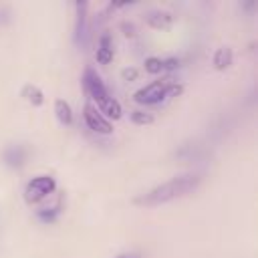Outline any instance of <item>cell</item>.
<instances>
[{"label":"cell","mask_w":258,"mask_h":258,"mask_svg":"<svg viewBox=\"0 0 258 258\" xmlns=\"http://www.w3.org/2000/svg\"><path fill=\"white\" fill-rule=\"evenodd\" d=\"M97 111L109 121V119H121L123 115V109H121V103L117 99H113L111 95L105 97L101 103H97Z\"/></svg>","instance_id":"obj_6"},{"label":"cell","mask_w":258,"mask_h":258,"mask_svg":"<svg viewBox=\"0 0 258 258\" xmlns=\"http://www.w3.org/2000/svg\"><path fill=\"white\" fill-rule=\"evenodd\" d=\"M81 81H83V89L87 91V95H89L95 103H101L105 97H109V93H107V89H105L101 77L97 75V71H95L93 67H87V69H85Z\"/></svg>","instance_id":"obj_4"},{"label":"cell","mask_w":258,"mask_h":258,"mask_svg":"<svg viewBox=\"0 0 258 258\" xmlns=\"http://www.w3.org/2000/svg\"><path fill=\"white\" fill-rule=\"evenodd\" d=\"M121 28L125 30V32H123L125 36H135V26H133V24H127V22H123V24H121Z\"/></svg>","instance_id":"obj_18"},{"label":"cell","mask_w":258,"mask_h":258,"mask_svg":"<svg viewBox=\"0 0 258 258\" xmlns=\"http://www.w3.org/2000/svg\"><path fill=\"white\" fill-rule=\"evenodd\" d=\"M54 115L62 125H71L73 123V109L64 99H56L54 101Z\"/></svg>","instance_id":"obj_13"},{"label":"cell","mask_w":258,"mask_h":258,"mask_svg":"<svg viewBox=\"0 0 258 258\" xmlns=\"http://www.w3.org/2000/svg\"><path fill=\"white\" fill-rule=\"evenodd\" d=\"M56 189V181L50 175H38L32 177L24 187V202L26 204H38L46 196H50Z\"/></svg>","instance_id":"obj_2"},{"label":"cell","mask_w":258,"mask_h":258,"mask_svg":"<svg viewBox=\"0 0 258 258\" xmlns=\"http://www.w3.org/2000/svg\"><path fill=\"white\" fill-rule=\"evenodd\" d=\"M200 185V177L198 175H179V177H171L169 181H163L159 185H155L153 189L137 196L133 200L135 206H143V208H153V206H161L167 202H173L177 198H183L187 194H191L196 187Z\"/></svg>","instance_id":"obj_1"},{"label":"cell","mask_w":258,"mask_h":258,"mask_svg":"<svg viewBox=\"0 0 258 258\" xmlns=\"http://www.w3.org/2000/svg\"><path fill=\"white\" fill-rule=\"evenodd\" d=\"M4 161L10 167H22L24 165V149L20 145H12L4 151Z\"/></svg>","instance_id":"obj_12"},{"label":"cell","mask_w":258,"mask_h":258,"mask_svg":"<svg viewBox=\"0 0 258 258\" xmlns=\"http://www.w3.org/2000/svg\"><path fill=\"white\" fill-rule=\"evenodd\" d=\"M165 89H167L165 81H153V83L145 85L143 89L135 91L133 99H135V103H141V105H157L165 99Z\"/></svg>","instance_id":"obj_3"},{"label":"cell","mask_w":258,"mask_h":258,"mask_svg":"<svg viewBox=\"0 0 258 258\" xmlns=\"http://www.w3.org/2000/svg\"><path fill=\"white\" fill-rule=\"evenodd\" d=\"M83 117H85V123H87V127H89L91 131L101 133V135H109V133H113V125H111V123L97 111L95 105L87 103L85 109H83Z\"/></svg>","instance_id":"obj_5"},{"label":"cell","mask_w":258,"mask_h":258,"mask_svg":"<svg viewBox=\"0 0 258 258\" xmlns=\"http://www.w3.org/2000/svg\"><path fill=\"white\" fill-rule=\"evenodd\" d=\"M117 258H137V256H133V254H121V256H117Z\"/></svg>","instance_id":"obj_19"},{"label":"cell","mask_w":258,"mask_h":258,"mask_svg":"<svg viewBox=\"0 0 258 258\" xmlns=\"http://www.w3.org/2000/svg\"><path fill=\"white\" fill-rule=\"evenodd\" d=\"M22 97H24V101H28L32 107H40V105L44 103L42 91H40L36 85H32V83H28V85L22 87Z\"/></svg>","instance_id":"obj_11"},{"label":"cell","mask_w":258,"mask_h":258,"mask_svg":"<svg viewBox=\"0 0 258 258\" xmlns=\"http://www.w3.org/2000/svg\"><path fill=\"white\" fill-rule=\"evenodd\" d=\"M232 60H234V52H232L230 46H220V48L214 52V58H212L216 71H226V69H230V67H232Z\"/></svg>","instance_id":"obj_9"},{"label":"cell","mask_w":258,"mask_h":258,"mask_svg":"<svg viewBox=\"0 0 258 258\" xmlns=\"http://www.w3.org/2000/svg\"><path fill=\"white\" fill-rule=\"evenodd\" d=\"M95 58H97V62H101V64H107V62H111L113 60V44H111V36L105 32L103 36H101V40H99V48H97V52H95Z\"/></svg>","instance_id":"obj_10"},{"label":"cell","mask_w":258,"mask_h":258,"mask_svg":"<svg viewBox=\"0 0 258 258\" xmlns=\"http://www.w3.org/2000/svg\"><path fill=\"white\" fill-rule=\"evenodd\" d=\"M131 121L135 125H151L155 121V117L151 113H145V111H131Z\"/></svg>","instance_id":"obj_14"},{"label":"cell","mask_w":258,"mask_h":258,"mask_svg":"<svg viewBox=\"0 0 258 258\" xmlns=\"http://www.w3.org/2000/svg\"><path fill=\"white\" fill-rule=\"evenodd\" d=\"M137 69H133V67H127V69H123L121 71V77H123V81H135L137 79Z\"/></svg>","instance_id":"obj_17"},{"label":"cell","mask_w":258,"mask_h":258,"mask_svg":"<svg viewBox=\"0 0 258 258\" xmlns=\"http://www.w3.org/2000/svg\"><path fill=\"white\" fill-rule=\"evenodd\" d=\"M161 62H163V71H173V69H177V67H179V60H177L175 56L161 58Z\"/></svg>","instance_id":"obj_16"},{"label":"cell","mask_w":258,"mask_h":258,"mask_svg":"<svg viewBox=\"0 0 258 258\" xmlns=\"http://www.w3.org/2000/svg\"><path fill=\"white\" fill-rule=\"evenodd\" d=\"M145 22H147L151 28L167 30V28L173 24V16H171L169 12H163V10H151V12H147Z\"/></svg>","instance_id":"obj_7"},{"label":"cell","mask_w":258,"mask_h":258,"mask_svg":"<svg viewBox=\"0 0 258 258\" xmlns=\"http://www.w3.org/2000/svg\"><path fill=\"white\" fill-rule=\"evenodd\" d=\"M143 64H145V71H147V73H151V75H157V73H161V71H163V62H161V58H159V56H147Z\"/></svg>","instance_id":"obj_15"},{"label":"cell","mask_w":258,"mask_h":258,"mask_svg":"<svg viewBox=\"0 0 258 258\" xmlns=\"http://www.w3.org/2000/svg\"><path fill=\"white\" fill-rule=\"evenodd\" d=\"M77 8V22H75V40L77 42H83L85 36H87V8L89 4L87 2H77L75 4Z\"/></svg>","instance_id":"obj_8"}]
</instances>
